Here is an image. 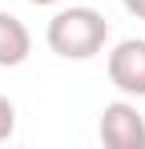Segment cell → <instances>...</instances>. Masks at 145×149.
<instances>
[{
	"mask_svg": "<svg viewBox=\"0 0 145 149\" xmlns=\"http://www.w3.org/2000/svg\"><path fill=\"white\" fill-rule=\"evenodd\" d=\"M45 40L65 61H93L109 40V20L89 4H72V8H61L48 20Z\"/></svg>",
	"mask_w": 145,
	"mask_h": 149,
	"instance_id": "6da1fadb",
	"label": "cell"
},
{
	"mask_svg": "<svg viewBox=\"0 0 145 149\" xmlns=\"http://www.w3.org/2000/svg\"><path fill=\"white\" fill-rule=\"evenodd\" d=\"M97 133H101V145L105 149H145V117L129 101L105 105Z\"/></svg>",
	"mask_w": 145,
	"mask_h": 149,
	"instance_id": "7a4b0ae2",
	"label": "cell"
},
{
	"mask_svg": "<svg viewBox=\"0 0 145 149\" xmlns=\"http://www.w3.org/2000/svg\"><path fill=\"white\" fill-rule=\"evenodd\" d=\"M109 81L125 97H145V40L129 36L109 52Z\"/></svg>",
	"mask_w": 145,
	"mask_h": 149,
	"instance_id": "3957f363",
	"label": "cell"
},
{
	"mask_svg": "<svg viewBox=\"0 0 145 149\" xmlns=\"http://www.w3.org/2000/svg\"><path fill=\"white\" fill-rule=\"evenodd\" d=\"M32 52V32L12 12H0V69H16Z\"/></svg>",
	"mask_w": 145,
	"mask_h": 149,
	"instance_id": "277c9868",
	"label": "cell"
},
{
	"mask_svg": "<svg viewBox=\"0 0 145 149\" xmlns=\"http://www.w3.org/2000/svg\"><path fill=\"white\" fill-rule=\"evenodd\" d=\"M12 133H16V105L0 93V141H8Z\"/></svg>",
	"mask_w": 145,
	"mask_h": 149,
	"instance_id": "5b68a950",
	"label": "cell"
},
{
	"mask_svg": "<svg viewBox=\"0 0 145 149\" xmlns=\"http://www.w3.org/2000/svg\"><path fill=\"white\" fill-rule=\"evenodd\" d=\"M121 4H125V12H129V16L145 20V0H121Z\"/></svg>",
	"mask_w": 145,
	"mask_h": 149,
	"instance_id": "8992f818",
	"label": "cell"
},
{
	"mask_svg": "<svg viewBox=\"0 0 145 149\" xmlns=\"http://www.w3.org/2000/svg\"><path fill=\"white\" fill-rule=\"evenodd\" d=\"M28 4H36V8H48V4H56V0H28Z\"/></svg>",
	"mask_w": 145,
	"mask_h": 149,
	"instance_id": "52a82bcc",
	"label": "cell"
}]
</instances>
